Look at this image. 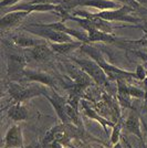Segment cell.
Returning <instances> with one entry per match:
<instances>
[{
	"mask_svg": "<svg viewBox=\"0 0 147 148\" xmlns=\"http://www.w3.org/2000/svg\"><path fill=\"white\" fill-rule=\"evenodd\" d=\"M81 49L83 50V52H85L86 54H89L91 59H93L101 68L103 69L105 74L107 75V77L111 79V80L117 81L118 79H125L126 81L129 82L133 79H137L135 73H131V72H127V71L121 70V69L116 68L115 65H112L109 62H106L104 60V58L100 54V52L96 49H94L93 47L86 45V43H84Z\"/></svg>",
	"mask_w": 147,
	"mask_h": 148,
	"instance_id": "1",
	"label": "cell"
},
{
	"mask_svg": "<svg viewBox=\"0 0 147 148\" xmlns=\"http://www.w3.org/2000/svg\"><path fill=\"white\" fill-rule=\"evenodd\" d=\"M8 92L17 103H23L27 99H30L40 95H48L47 90L41 85H23L17 82H10L8 84Z\"/></svg>",
	"mask_w": 147,
	"mask_h": 148,
	"instance_id": "2",
	"label": "cell"
},
{
	"mask_svg": "<svg viewBox=\"0 0 147 148\" xmlns=\"http://www.w3.org/2000/svg\"><path fill=\"white\" fill-rule=\"evenodd\" d=\"M70 20L76 21L83 30H85L89 34V43H94V42H104V43H116L117 38L114 37L112 33H106L103 31H100L94 28L92 22L86 18H81V17H74L71 16Z\"/></svg>",
	"mask_w": 147,
	"mask_h": 148,
	"instance_id": "3",
	"label": "cell"
},
{
	"mask_svg": "<svg viewBox=\"0 0 147 148\" xmlns=\"http://www.w3.org/2000/svg\"><path fill=\"white\" fill-rule=\"evenodd\" d=\"M25 30L28 31L29 33H31V34H34L37 37L49 40L52 43H64V42H72V41H74V38H72L71 36L67 34V33L45 28V27L40 25L39 23H32V25H28V27H25Z\"/></svg>",
	"mask_w": 147,
	"mask_h": 148,
	"instance_id": "4",
	"label": "cell"
},
{
	"mask_svg": "<svg viewBox=\"0 0 147 148\" xmlns=\"http://www.w3.org/2000/svg\"><path fill=\"white\" fill-rule=\"evenodd\" d=\"M76 126L74 124H62L58 125L47 133V135L43 139L44 145H51V144H61V145H67L69 140L71 139L72 135L76 133L75 130Z\"/></svg>",
	"mask_w": 147,
	"mask_h": 148,
	"instance_id": "5",
	"label": "cell"
},
{
	"mask_svg": "<svg viewBox=\"0 0 147 148\" xmlns=\"http://www.w3.org/2000/svg\"><path fill=\"white\" fill-rule=\"evenodd\" d=\"M134 10L133 7L128 5H123L118 9H113V10H104L100 11L95 14L100 18L104 19L106 21H121V22H131V23H138L141 20L133 17L131 12Z\"/></svg>",
	"mask_w": 147,
	"mask_h": 148,
	"instance_id": "6",
	"label": "cell"
},
{
	"mask_svg": "<svg viewBox=\"0 0 147 148\" xmlns=\"http://www.w3.org/2000/svg\"><path fill=\"white\" fill-rule=\"evenodd\" d=\"M78 66L82 69L86 74H89L95 83L100 85H105L107 82V75L105 74L103 69L98 65L93 59H73Z\"/></svg>",
	"mask_w": 147,
	"mask_h": 148,
	"instance_id": "7",
	"label": "cell"
},
{
	"mask_svg": "<svg viewBox=\"0 0 147 148\" xmlns=\"http://www.w3.org/2000/svg\"><path fill=\"white\" fill-rule=\"evenodd\" d=\"M28 60L22 56H10L8 58V76L12 81L25 77V66Z\"/></svg>",
	"mask_w": 147,
	"mask_h": 148,
	"instance_id": "8",
	"label": "cell"
},
{
	"mask_svg": "<svg viewBox=\"0 0 147 148\" xmlns=\"http://www.w3.org/2000/svg\"><path fill=\"white\" fill-rule=\"evenodd\" d=\"M74 17H81V18H86L89 19L92 25H94L95 29H98L100 31H103V32H106V33H112L114 31V27L112 25L110 21H106L104 19L98 17L95 13L89 12V11H85V10H74Z\"/></svg>",
	"mask_w": 147,
	"mask_h": 148,
	"instance_id": "9",
	"label": "cell"
},
{
	"mask_svg": "<svg viewBox=\"0 0 147 148\" xmlns=\"http://www.w3.org/2000/svg\"><path fill=\"white\" fill-rule=\"evenodd\" d=\"M30 13L28 11H13L2 14L0 20V28L2 31L18 27Z\"/></svg>",
	"mask_w": 147,
	"mask_h": 148,
	"instance_id": "10",
	"label": "cell"
},
{
	"mask_svg": "<svg viewBox=\"0 0 147 148\" xmlns=\"http://www.w3.org/2000/svg\"><path fill=\"white\" fill-rule=\"evenodd\" d=\"M45 97L48 99L50 103L52 104V106L54 107L55 113L58 114L59 118L62 121L63 124H72L70 122V118L67 114V101L61 97L60 95H58L56 93H53L52 96H49V95H45Z\"/></svg>",
	"mask_w": 147,
	"mask_h": 148,
	"instance_id": "11",
	"label": "cell"
},
{
	"mask_svg": "<svg viewBox=\"0 0 147 148\" xmlns=\"http://www.w3.org/2000/svg\"><path fill=\"white\" fill-rule=\"evenodd\" d=\"M67 70L73 79V83L82 91H84L86 87L91 86L94 83L92 77L89 74H86L82 69H78L75 66H67Z\"/></svg>",
	"mask_w": 147,
	"mask_h": 148,
	"instance_id": "12",
	"label": "cell"
},
{
	"mask_svg": "<svg viewBox=\"0 0 147 148\" xmlns=\"http://www.w3.org/2000/svg\"><path fill=\"white\" fill-rule=\"evenodd\" d=\"M23 146L22 132L19 125H12L5 136V148H20Z\"/></svg>",
	"mask_w": 147,
	"mask_h": 148,
	"instance_id": "13",
	"label": "cell"
},
{
	"mask_svg": "<svg viewBox=\"0 0 147 148\" xmlns=\"http://www.w3.org/2000/svg\"><path fill=\"white\" fill-rule=\"evenodd\" d=\"M117 82V99L121 106L132 108V95L128 91V81L125 79H118Z\"/></svg>",
	"mask_w": 147,
	"mask_h": 148,
	"instance_id": "14",
	"label": "cell"
},
{
	"mask_svg": "<svg viewBox=\"0 0 147 148\" xmlns=\"http://www.w3.org/2000/svg\"><path fill=\"white\" fill-rule=\"evenodd\" d=\"M12 41L16 45L21 47V48H33V47H37L39 44L45 42L42 39H38L37 36L33 37V36H29L25 33H18L17 36L12 38Z\"/></svg>",
	"mask_w": 147,
	"mask_h": 148,
	"instance_id": "15",
	"label": "cell"
},
{
	"mask_svg": "<svg viewBox=\"0 0 147 148\" xmlns=\"http://www.w3.org/2000/svg\"><path fill=\"white\" fill-rule=\"evenodd\" d=\"M25 77L29 81H36L38 83H41L43 85H49V86H54V79L49 75L48 73L44 72H37L32 70H25Z\"/></svg>",
	"mask_w": 147,
	"mask_h": 148,
	"instance_id": "16",
	"label": "cell"
},
{
	"mask_svg": "<svg viewBox=\"0 0 147 148\" xmlns=\"http://www.w3.org/2000/svg\"><path fill=\"white\" fill-rule=\"evenodd\" d=\"M31 56L38 60V61H44V60H48L51 56H53V50L51 48V45H48L47 42H44L42 44H39L37 47H33L29 50Z\"/></svg>",
	"mask_w": 147,
	"mask_h": 148,
	"instance_id": "17",
	"label": "cell"
},
{
	"mask_svg": "<svg viewBox=\"0 0 147 148\" xmlns=\"http://www.w3.org/2000/svg\"><path fill=\"white\" fill-rule=\"evenodd\" d=\"M28 115H29V112L23 103H16L8 111V117L14 122L25 121L28 118Z\"/></svg>",
	"mask_w": 147,
	"mask_h": 148,
	"instance_id": "18",
	"label": "cell"
},
{
	"mask_svg": "<svg viewBox=\"0 0 147 148\" xmlns=\"http://www.w3.org/2000/svg\"><path fill=\"white\" fill-rule=\"evenodd\" d=\"M125 127L126 130L131 132L132 134H135L138 138H143L141 132V123H139V118L137 116V114L134 111L131 112V114L128 115V117L126 119V123H125Z\"/></svg>",
	"mask_w": 147,
	"mask_h": 148,
	"instance_id": "19",
	"label": "cell"
},
{
	"mask_svg": "<svg viewBox=\"0 0 147 148\" xmlns=\"http://www.w3.org/2000/svg\"><path fill=\"white\" fill-rule=\"evenodd\" d=\"M83 44L84 43L81 42V41H72V42H64V43H52L51 44V48L56 53L67 54V53L74 51L75 49L82 48Z\"/></svg>",
	"mask_w": 147,
	"mask_h": 148,
	"instance_id": "20",
	"label": "cell"
},
{
	"mask_svg": "<svg viewBox=\"0 0 147 148\" xmlns=\"http://www.w3.org/2000/svg\"><path fill=\"white\" fill-rule=\"evenodd\" d=\"M82 106H83V111H84V113H85V115H87L90 118H94V119L98 121L100 123L102 124V126L105 128V130H107L106 127H109V126H115V123H113V122H109L106 118L101 117V116H100V115H98V113L94 111L93 108L89 107L85 101H82Z\"/></svg>",
	"mask_w": 147,
	"mask_h": 148,
	"instance_id": "21",
	"label": "cell"
},
{
	"mask_svg": "<svg viewBox=\"0 0 147 148\" xmlns=\"http://www.w3.org/2000/svg\"><path fill=\"white\" fill-rule=\"evenodd\" d=\"M67 114L69 118H70V122L72 124H74L76 127H83V125H82V122H81L80 119V115H79V112L78 110L73 107L71 104H67Z\"/></svg>",
	"mask_w": 147,
	"mask_h": 148,
	"instance_id": "22",
	"label": "cell"
},
{
	"mask_svg": "<svg viewBox=\"0 0 147 148\" xmlns=\"http://www.w3.org/2000/svg\"><path fill=\"white\" fill-rule=\"evenodd\" d=\"M128 91L133 97L142 99V97H145V96H146V95H145V92H144L143 90L134 86V85H131V84H128Z\"/></svg>",
	"mask_w": 147,
	"mask_h": 148,
	"instance_id": "23",
	"label": "cell"
},
{
	"mask_svg": "<svg viewBox=\"0 0 147 148\" xmlns=\"http://www.w3.org/2000/svg\"><path fill=\"white\" fill-rule=\"evenodd\" d=\"M135 74H136V77L137 80L139 81H145L147 77V72L145 71V69L143 65H137L136 68V71H135Z\"/></svg>",
	"mask_w": 147,
	"mask_h": 148,
	"instance_id": "24",
	"label": "cell"
},
{
	"mask_svg": "<svg viewBox=\"0 0 147 148\" xmlns=\"http://www.w3.org/2000/svg\"><path fill=\"white\" fill-rule=\"evenodd\" d=\"M120 132H121V124H117L114 126V130L111 136V142L113 143L114 145L118 143V138H120Z\"/></svg>",
	"mask_w": 147,
	"mask_h": 148,
	"instance_id": "25",
	"label": "cell"
},
{
	"mask_svg": "<svg viewBox=\"0 0 147 148\" xmlns=\"http://www.w3.org/2000/svg\"><path fill=\"white\" fill-rule=\"evenodd\" d=\"M64 0H31L29 3L36 5V3H48V5H61Z\"/></svg>",
	"mask_w": 147,
	"mask_h": 148,
	"instance_id": "26",
	"label": "cell"
},
{
	"mask_svg": "<svg viewBox=\"0 0 147 148\" xmlns=\"http://www.w3.org/2000/svg\"><path fill=\"white\" fill-rule=\"evenodd\" d=\"M20 0H1L0 2V7H1V10L7 9V8H10V7L16 6V3H18Z\"/></svg>",
	"mask_w": 147,
	"mask_h": 148,
	"instance_id": "27",
	"label": "cell"
},
{
	"mask_svg": "<svg viewBox=\"0 0 147 148\" xmlns=\"http://www.w3.org/2000/svg\"><path fill=\"white\" fill-rule=\"evenodd\" d=\"M137 27H139V28H141L142 30H143V32H144V34H145L144 37H145V38L147 39V21H144V22H143L142 25H137Z\"/></svg>",
	"mask_w": 147,
	"mask_h": 148,
	"instance_id": "28",
	"label": "cell"
},
{
	"mask_svg": "<svg viewBox=\"0 0 147 148\" xmlns=\"http://www.w3.org/2000/svg\"><path fill=\"white\" fill-rule=\"evenodd\" d=\"M134 53L136 56H138L139 58H142L143 60H145L147 62V53H144V52H137V51H134Z\"/></svg>",
	"mask_w": 147,
	"mask_h": 148,
	"instance_id": "29",
	"label": "cell"
},
{
	"mask_svg": "<svg viewBox=\"0 0 147 148\" xmlns=\"http://www.w3.org/2000/svg\"><path fill=\"white\" fill-rule=\"evenodd\" d=\"M136 2H139L142 5H146L147 6V0H135Z\"/></svg>",
	"mask_w": 147,
	"mask_h": 148,
	"instance_id": "30",
	"label": "cell"
},
{
	"mask_svg": "<svg viewBox=\"0 0 147 148\" xmlns=\"http://www.w3.org/2000/svg\"><path fill=\"white\" fill-rule=\"evenodd\" d=\"M114 148H122V145H121L120 143H117V144H115V146H114Z\"/></svg>",
	"mask_w": 147,
	"mask_h": 148,
	"instance_id": "31",
	"label": "cell"
},
{
	"mask_svg": "<svg viewBox=\"0 0 147 148\" xmlns=\"http://www.w3.org/2000/svg\"><path fill=\"white\" fill-rule=\"evenodd\" d=\"M43 148H52V146H49V145H44V147Z\"/></svg>",
	"mask_w": 147,
	"mask_h": 148,
	"instance_id": "32",
	"label": "cell"
},
{
	"mask_svg": "<svg viewBox=\"0 0 147 148\" xmlns=\"http://www.w3.org/2000/svg\"><path fill=\"white\" fill-rule=\"evenodd\" d=\"M128 148H131V147H129V146H128Z\"/></svg>",
	"mask_w": 147,
	"mask_h": 148,
	"instance_id": "33",
	"label": "cell"
}]
</instances>
